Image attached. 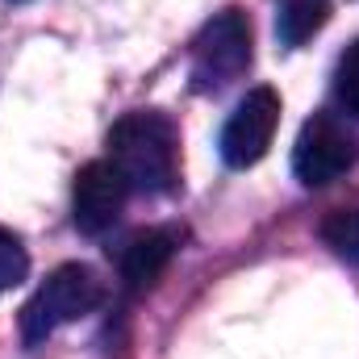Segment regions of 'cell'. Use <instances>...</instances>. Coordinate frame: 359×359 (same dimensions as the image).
<instances>
[{"mask_svg":"<svg viewBox=\"0 0 359 359\" xmlns=\"http://www.w3.org/2000/svg\"><path fill=\"white\" fill-rule=\"evenodd\" d=\"M109 163L130 192L163 196L180 180V138L163 113H126L109 130Z\"/></svg>","mask_w":359,"mask_h":359,"instance_id":"cell-1","label":"cell"},{"mask_svg":"<svg viewBox=\"0 0 359 359\" xmlns=\"http://www.w3.org/2000/svg\"><path fill=\"white\" fill-rule=\"evenodd\" d=\"M100 301H104V284H100V276L88 264L55 268L42 280V288L25 301V309H21V339H25V347H38L59 326L88 318Z\"/></svg>","mask_w":359,"mask_h":359,"instance_id":"cell-2","label":"cell"},{"mask_svg":"<svg viewBox=\"0 0 359 359\" xmlns=\"http://www.w3.org/2000/svg\"><path fill=\"white\" fill-rule=\"evenodd\" d=\"M251 67V21L243 8H222L192 42V84L196 92L226 88Z\"/></svg>","mask_w":359,"mask_h":359,"instance_id":"cell-3","label":"cell"},{"mask_svg":"<svg viewBox=\"0 0 359 359\" xmlns=\"http://www.w3.org/2000/svg\"><path fill=\"white\" fill-rule=\"evenodd\" d=\"M359 159V147L351 138V130L330 117V113H313L292 147V176L301 180L305 188H326L339 176H347Z\"/></svg>","mask_w":359,"mask_h":359,"instance_id":"cell-4","label":"cell"},{"mask_svg":"<svg viewBox=\"0 0 359 359\" xmlns=\"http://www.w3.org/2000/svg\"><path fill=\"white\" fill-rule=\"evenodd\" d=\"M280 126V92L276 88H251L230 113V121L222 126V159L226 168H255L268 155L271 138Z\"/></svg>","mask_w":359,"mask_h":359,"instance_id":"cell-5","label":"cell"},{"mask_svg":"<svg viewBox=\"0 0 359 359\" xmlns=\"http://www.w3.org/2000/svg\"><path fill=\"white\" fill-rule=\"evenodd\" d=\"M126 180L121 172L109 163V159H92L76 172V184H72V222L80 234H104L121 209H126Z\"/></svg>","mask_w":359,"mask_h":359,"instance_id":"cell-6","label":"cell"},{"mask_svg":"<svg viewBox=\"0 0 359 359\" xmlns=\"http://www.w3.org/2000/svg\"><path fill=\"white\" fill-rule=\"evenodd\" d=\"M176 251H180V230H172V226H151V230H138V234L121 247V259H117L126 288H134V292L151 288L163 271L172 268Z\"/></svg>","mask_w":359,"mask_h":359,"instance_id":"cell-7","label":"cell"},{"mask_svg":"<svg viewBox=\"0 0 359 359\" xmlns=\"http://www.w3.org/2000/svg\"><path fill=\"white\" fill-rule=\"evenodd\" d=\"M330 17V0H284L276 13V38L284 46H301L309 42Z\"/></svg>","mask_w":359,"mask_h":359,"instance_id":"cell-8","label":"cell"},{"mask_svg":"<svg viewBox=\"0 0 359 359\" xmlns=\"http://www.w3.org/2000/svg\"><path fill=\"white\" fill-rule=\"evenodd\" d=\"M322 243L343 259L359 268V209H334L326 222H322Z\"/></svg>","mask_w":359,"mask_h":359,"instance_id":"cell-9","label":"cell"},{"mask_svg":"<svg viewBox=\"0 0 359 359\" xmlns=\"http://www.w3.org/2000/svg\"><path fill=\"white\" fill-rule=\"evenodd\" d=\"M25 276H29V255H25L21 238H17L13 230L0 226V292L17 288Z\"/></svg>","mask_w":359,"mask_h":359,"instance_id":"cell-10","label":"cell"},{"mask_svg":"<svg viewBox=\"0 0 359 359\" xmlns=\"http://www.w3.org/2000/svg\"><path fill=\"white\" fill-rule=\"evenodd\" d=\"M334 96H339V104L359 117V42L347 46V55L339 59V72H334Z\"/></svg>","mask_w":359,"mask_h":359,"instance_id":"cell-11","label":"cell"}]
</instances>
